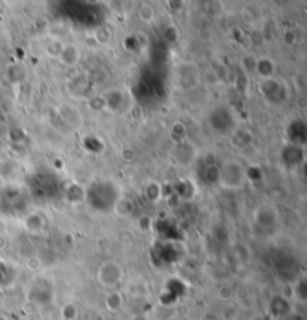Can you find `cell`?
I'll use <instances>...</instances> for the list:
<instances>
[{
  "label": "cell",
  "mask_w": 307,
  "mask_h": 320,
  "mask_svg": "<svg viewBox=\"0 0 307 320\" xmlns=\"http://www.w3.org/2000/svg\"><path fill=\"white\" fill-rule=\"evenodd\" d=\"M138 14H139V17H141V20L142 21H145V23H148V21H153V9L151 8H148V6H141L139 8V11H138Z\"/></svg>",
  "instance_id": "cell-7"
},
{
  "label": "cell",
  "mask_w": 307,
  "mask_h": 320,
  "mask_svg": "<svg viewBox=\"0 0 307 320\" xmlns=\"http://www.w3.org/2000/svg\"><path fill=\"white\" fill-rule=\"evenodd\" d=\"M114 212L120 217H129L133 212V203L129 199H117L114 203Z\"/></svg>",
  "instance_id": "cell-4"
},
{
  "label": "cell",
  "mask_w": 307,
  "mask_h": 320,
  "mask_svg": "<svg viewBox=\"0 0 307 320\" xmlns=\"http://www.w3.org/2000/svg\"><path fill=\"white\" fill-rule=\"evenodd\" d=\"M255 70L258 72V75L262 79H270L273 76L274 70H276V64L268 57H261V59H256Z\"/></svg>",
  "instance_id": "cell-2"
},
{
  "label": "cell",
  "mask_w": 307,
  "mask_h": 320,
  "mask_svg": "<svg viewBox=\"0 0 307 320\" xmlns=\"http://www.w3.org/2000/svg\"><path fill=\"white\" fill-rule=\"evenodd\" d=\"M162 194H164V190H162L161 184H158V183H155V181H153V183H148V186L145 187V196L148 197L150 202H158V200H161Z\"/></svg>",
  "instance_id": "cell-5"
},
{
  "label": "cell",
  "mask_w": 307,
  "mask_h": 320,
  "mask_svg": "<svg viewBox=\"0 0 307 320\" xmlns=\"http://www.w3.org/2000/svg\"><path fill=\"white\" fill-rule=\"evenodd\" d=\"M60 59L63 63L70 66V64H75L78 62L80 53H78V50L73 45H67V47H63L60 53Z\"/></svg>",
  "instance_id": "cell-3"
},
{
  "label": "cell",
  "mask_w": 307,
  "mask_h": 320,
  "mask_svg": "<svg viewBox=\"0 0 307 320\" xmlns=\"http://www.w3.org/2000/svg\"><path fill=\"white\" fill-rule=\"evenodd\" d=\"M246 178L245 169L239 162H228L220 168L219 183L225 189H239Z\"/></svg>",
  "instance_id": "cell-1"
},
{
  "label": "cell",
  "mask_w": 307,
  "mask_h": 320,
  "mask_svg": "<svg viewBox=\"0 0 307 320\" xmlns=\"http://www.w3.org/2000/svg\"><path fill=\"white\" fill-rule=\"evenodd\" d=\"M171 132H173V135H174L179 141H183L184 135H186V126H184L183 123L177 122V123H174V125H173Z\"/></svg>",
  "instance_id": "cell-6"
},
{
  "label": "cell",
  "mask_w": 307,
  "mask_h": 320,
  "mask_svg": "<svg viewBox=\"0 0 307 320\" xmlns=\"http://www.w3.org/2000/svg\"><path fill=\"white\" fill-rule=\"evenodd\" d=\"M122 157L124 160H127V162H130V160H133L135 159V151L132 150V148H124L122 151Z\"/></svg>",
  "instance_id": "cell-8"
}]
</instances>
